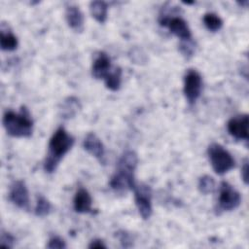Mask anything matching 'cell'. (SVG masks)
I'll return each instance as SVG.
<instances>
[{
    "instance_id": "6da1fadb",
    "label": "cell",
    "mask_w": 249,
    "mask_h": 249,
    "mask_svg": "<svg viewBox=\"0 0 249 249\" xmlns=\"http://www.w3.org/2000/svg\"><path fill=\"white\" fill-rule=\"evenodd\" d=\"M138 164V157L134 151L124 152L117 163L116 172L110 179L109 185L117 194L124 196L128 191H133L135 183V170Z\"/></svg>"
},
{
    "instance_id": "7a4b0ae2",
    "label": "cell",
    "mask_w": 249,
    "mask_h": 249,
    "mask_svg": "<svg viewBox=\"0 0 249 249\" xmlns=\"http://www.w3.org/2000/svg\"><path fill=\"white\" fill-rule=\"evenodd\" d=\"M74 137L64 127H58L53 134L48 145L47 156L44 160V170L53 173L56 170L59 162L74 145Z\"/></svg>"
},
{
    "instance_id": "3957f363",
    "label": "cell",
    "mask_w": 249,
    "mask_h": 249,
    "mask_svg": "<svg viewBox=\"0 0 249 249\" xmlns=\"http://www.w3.org/2000/svg\"><path fill=\"white\" fill-rule=\"evenodd\" d=\"M2 123L6 132L13 137L28 138L32 135L33 121L25 106H22L18 113L12 110L6 111Z\"/></svg>"
},
{
    "instance_id": "277c9868",
    "label": "cell",
    "mask_w": 249,
    "mask_h": 249,
    "mask_svg": "<svg viewBox=\"0 0 249 249\" xmlns=\"http://www.w3.org/2000/svg\"><path fill=\"white\" fill-rule=\"evenodd\" d=\"M207 154L211 166L218 175H223L235 166V160L231 153L218 143L210 144Z\"/></svg>"
},
{
    "instance_id": "5b68a950",
    "label": "cell",
    "mask_w": 249,
    "mask_h": 249,
    "mask_svg": "<svg viewBox=\"0 0 249 249\" xmlns=\"http://www.w3.org/2000/svg\"><path fill=\"white\" fill-rule=\"evenodd\" d=\"M241 202V196L238 191L230 183L222 181L219 188L218 210L231 211L236 209Z\"/></svg>"
},
{
    "instance_id": "8992f818",
    "label": "cell",
    "mask_w": 249,
    "mask_h": 249,
    "mask_svg": "<svg viewBox=\"0 0 249 249\" xmlns=\"http://www.w3.org/2000/svg\"><path fill=\"white\" fill-rule=\"evenodd\" d=\"M202 90V78L196 69H188L184 76L183 92L188 102L193 105L199 98Z\"/></svg>"
},
{
    "instance_id": "52a82bcc",
    "label": "cell",
    "mask_w": 249,
    "mask_h": 249,
    "mask_svg": "<svg viewBox=\"0 0 249 249\" xmlns=\"http://www.w3.org/2000/svg\"><path fill=\"white\" fill-rule=\"evenodd\" d=\"M133 192L135 204L140 216L144 220L149 219L153 213L151 187L145 183H141L139 185L136 184L133 189Z\"/></svg>"
},
{
    "instance_id": "ba28073f",
    "label": "cell",
    "mask_w": 249,
    "mask_h": 249,
    "mask_svg": "<svg viewBox=\"0 0 249 249\" xmlns=\"http://www.w3.org/2000/svg\"><path fill=\"white\" fill-rule=\"evenodd\" d=\"M160 24L178 37L182 42L192 40V32L187 21L181 17H164L160 18Z\"/></svg>"
},
{
    "instance_id": "9c48e42d",
    "label": "cell",
    "mask_w": 249,
    "mask_h": 249,
    "mask_svg": "<svg viewBox=\"0 0 249 249\" xmlns=\"http://www.w3.org/2000/svg\"><path fill=\"white\" fill-rule=\"evenodd\" d=\"M10 200L18 208L29 210V193L23 180H16L10 187Z\"/></svg>"
},
{
    "instance_id": "30bf717a",
    "label": "cell",
    "mask_w": 249,
    "mask_h": 249,
    "mask_svg": "<svg viewBox=\"0 0 249 249\" xmlns=\"http://www.w3.org/2000/svg\"><path fill=\"white\" fill-rule=\"evenodd\" d=\"M248 124L249 119L247 114L238 115L229 120L227 129L230 135L236 140H248Z\"/></svg>"
},
{
    "instance_id": "8fae6325",
    "label": "cell",
    "mask_w": 249,
    "mask_h": 249,
    "mask_svg": "<svg viewBox=\"0 0 249 249\" xmlns=\"http://www.w3.org/2000/svg\"><path fill=\"white\" fill-rule=\"evenodd\" d=\"M84 149L94 157L101 164H105L106 157H105V147L99 137L93 133L89 132L87 134L84 142H83Z\"/></svg>"
},
{
    "instance_id": "7c38bea8",
    "label": "cell",
    "mask_w": 249,
    "mask_h": 249,
    "mask_svg": "<svg viewBox=\"0 0 249 249\" xmlns=\"http://www.w3.org/2000/svg\"><path fill=\"white\" fill-rule=\"evenodd\" d=\"M112 68L113 67L111 64V59L108 54L104 52H99L93 60L91 74L97 80H104L108 76Z\"/></svg>"
},
{
    "instance_id": "4fadbf2b",
    "label": "cell",
    "mask_w": 249,
    "mask_h": 249,
    "mask_svg": "<svg viewBox=\"0 0 249 249\" xmlns=\"http://www.w3.org/2000/svg\"><path fill=\"white\" fill-rule=\"evenodd\" d=\"M65 18L68 26L75 32H82L84 30V14L78 6H67L65 9Z\"/></svg>"
},
{
    "instance_id": "5bb4252c",
    "label": "cell",
    "mask_w": 249,
    "mask_h": 249,
    "mask_svg": "<svg viewBox=\"0 0 249 249\" xmlns=\"http://www.w3.org/2000/svg\"><path fill=\"white\" fill-rule=\"evenodd\" d=\"M91 203L92 199L85 188H79L74 196L73 199V206L74 210L77 213H89L91 211Z\"/></svg>"
},
{
    "instance_id": "9a60e30c",
    "label": "cell",
    "mask_w": 249,
    "mask_h": 249,
    "mask_svg": "<svg viewBox=\"0 0 249 249\" xmlns=\"http://www.w3.org/2000/svg\"><path fill=\"white\" fill-rule=\"evenodd\" d=\"M91 17L99 23H104L107 19L108 5L104 1H92L89 3Z\"/></svg>"
},
{
    "instance_id": "2e32d148",
    "label": "cell",
    "mask_w": 249,
    "mask_h": 249,
    "mask_svg": "<svg viewBox=\"0 0 249 249\" xmlns=\"http://www.w3.org/2000/svg\"><path fill=\"white\" fill-rule=\"evenodd\" d=\"M104 82L108 89L112 91L119 90L122 85V69L119 66L113 67L108 76L104 79Z\"/></svg>"
},
{
    "instance_id": "e0dca14e",
    "label": "cell",
    "mask_w": 249,
    "mask_h": 249,
    "mask_svg": "<svg viewBox=\"0 0 249 249\" xmlns=\"http://www.w3.org/2000/svg\"><path fill=\"white\" fill-rule=\"evenodd\" d=\"M80 102L79 99L74 97V96H70L67 97L62 105V108L60 109L61 112V116L64 119H70L72 117H74L76 115V113L78 112V110L80 109Z\"/></svg>"
},
{
    "instance_id": "ac0fdd59",
    "label": "cell",
    "mask_w": 249,
    "mask_h": 249,
    "mask_svg": "<svg viewBox=\"0 0 249 249\" xmlns=\"http://www.w3.org/2000/svg\"><path fill=\"white\" fill-rule=\"evenodd\" d=\"M0 46L3 51H7V52L15 51L18 46V38L11 31L1 30Z\"/></svg>"
},
{
    "instance_id": "d6986e66",
    "label": "cell",
    "mask_w": 249,
    "mask_h": 249,
    "mask_svg": "<svg viewBox=\"0 0 249 249\" xmlns=\"http://www.w3.org/2000/svg\"><path fill=\"white\" fill-rule=\"evenodd\" d=\"M203 23L205 27L211 32H216L223 26L222 18L214 13H206L203 16Z\"/></svg>"
},
{
    "instance_id": "ffe728a7",
    "label": "cell",
    "mask_w": 249,
    "mask_h": 249,
    "mask_svg": "<svg viewBox=\"0 0 249 249\" xmlns=\"http://www.w3.org/2000/svg\"><path fill=\"white\" fill-rule=\"evenodd\" d=\"M53 206L52 203L49 201L48 198H46L44 196L39 195L37 196L36 206H35V215L38 217H46L52 212Z\"/></svg>"
},
{
    "instance_id": "44dd1931",
    "label": "cell",
    "mask_w": 249,
    "mask_h": 249,
    "mask_svg": "<svg viewBox=\"0 0 249 249\" xmlns=\"http://www.w3.org/2000/svg\"><path fill=\"white\" fill-rule=\"evenodd\" d=\"M198 190L203 195H209L214 192L215 189V181L209 175H203L199 178L197 184Z\"/></svg>"
},
{
    "instance_id": "7402d4cb",
    "label": "cell",
    "mask_w": 249,
    "mask_h": 249,
    "mask_svg": "<svg viewBox=\"0 0 249 249\" xmlns=\"http://www.w3.org/2000/svg\"><path fill=\"white\" fill-rule=\"evenodd\" d=\"M15 244V237L8 231H2L0 237V246L4 248H13Z\"/></svg>"
},
{
    "instance_id": "603a6c76",
    "label": "cell",
    "mask_w": 249,
    "mask_h": 249,
    "mask_svg": "<svg viewBox=\"0 0 249 249\" xmlns=\"http://www.w3.org/2000/svg\"><path fill=\"white\" fill-rule=\"evenodd\" d=\"M179 50L184 56H186L187 58L191 57L195 53V47H194L192 40L191 41H183L179 46Z\"/></svg>"
},
{
    "instance_id": "cb8c5ba5",
    "label": "cell",
    "mask_w": 249,
    "mask_h": 249,
    "mask_svg": "<svg viewBox=\"0 0 249 249\" xmlns=\"http://www.w3.org/2000/svg\"><path fill=\"white\" fill-rule=\"evenodd\" d=\"M47 247L50 249H64L66 248V243L64 239L59 236H53L50 238Z\"/></svg>"
},
{
    "instance_id": "d4e9b609",
    "label": "cell",
    "mask_w": 249,
    "mask_h": 249,
    "mask_svg": "<svg viewBox=\"0 0 249 249\" xmlns=\"http://www.w3.org/2000/svg\"><path fill=\"white\" fill-rule=\"evenodd\" d=\"M117 236H118V238H119V240H120V242H121L123 247L127 248V247L132 246V237L126 231H118Z\"/></svg>"
},
{
    "instance_id": "484cf974",
    "label": "cell",
    "mask_w": 249,
    "mask_h": 249,
    "mask_svg": "<svg viewBox=\"0 0 249 249\" xmlns=\"http://www.w3.org/2000/svg\"><path fill=\"white\" fill-rule=\"evenodd\" d=\"M241 178L243 182L247 185L248 184V160H245L242 167H241Z\"/></svg>"
},
{
    "instance_id": "4316f807",
    "label": "cell",
    "mask_w": 249,
    "mask_h": 249,
    "mask_svg": "<svg viewBox=\"0 0 249 249\" xmlns=\"http://www.w3.org/2000/svg\"><path fill=\"white\" fill-rule=\"evenodd\" d=\"M89 248H106V245L101 239H93L90 241Z\"/></svg>"
}]
</instances>
